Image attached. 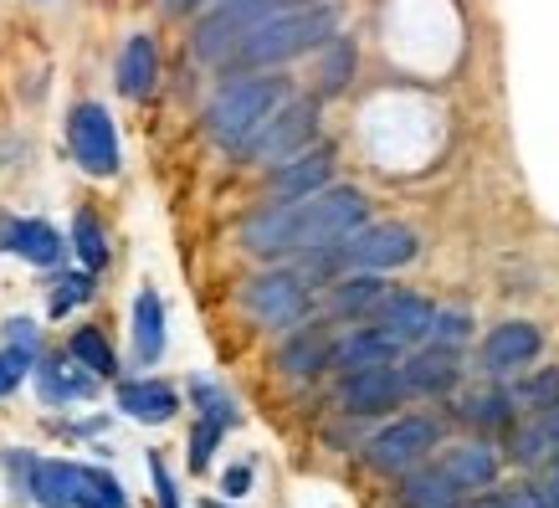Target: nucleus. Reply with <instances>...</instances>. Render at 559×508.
Here are the masks:
<instances>
[{"label": "nucleus", "instance_id": "obj_1", "mask_svg": "<svg viewBox=\"0 0 559 508\" xmlns=\"http://www.w3.org/2000/svg\"><path fill=\"white\" fill-rule=\"evenodd\" d=\"M370 221V201L355 186H323L304 201H277L241 226V247L257 257H304L334 247Z\"/></svg>", "mask_w": 559, "mask_h": 508}, {"label": "nucleus", "instance_id": "obj_2", "mask_svg": "<svg viewBox=\"0 0 559 508\" xmlns=\"http://www.w3.org/2000/svg\"><path fill=\"white\" fill-rule=\"evenodd\" d=\"M340 36V11L334 5H288L277 16L257 21L237 47L221 57V72H262L277 62H293L304 51H319Z\"/></svg>", "mask_w": 559, "mask_h": 508}, {"label": "nucleus", "instance_id": "obj_3", "mask_svg": "<svg viewBox=\"0 0 559 508\" xmlns=\"http://www.w3.org/2000/svg\"><path fill=\"white\" fill-rule=\"evenodd\" d=\"M283 98H288L283 78H237V83H226L216 98L205 103V134L226 144V150H237Z\"/></svg>", "mask_w": 559, "mask_h": 508}, {"label": "nucleus", "instance_id": "obj_4", "mask_svg": "<svg viewBox=\"0 0 559 508\" xmlns=\"http://www.w3.org/2000/svg\"><path fill=\"white\" fill-rule=\"evenodd\" d=\"M313 134H319V103L308 98H283L277 108H272L267 119L257 123L252 134L237 144L241 160H262V165H277V160H288V154L308 150L313 144Z\"/></svg>", "mask_w": 559, "mask_h": 508}, {"label": "nucleus", "instance_id": "obj_5", "mask_svg": "<svg viewBox=\"0 0 559 508\" xmlns=\"http://www.w3.org/2000/svg\"><path fill=\"white\" fill-rule=\"evenodd\" d=\"M288 5H304V0H216V5H211V16L195 26V57L221 62L241 36L252 32L257 21L277 16V11H288Z\"/></svg>", "mask_w": 559, "mask_h": 508}, {"label": "nucleus", "instance_id": "obj_6", "mask_svg": "<svg viewBox=\"0 0 559 508\" xmlns=\"http://www.w3.org/2000/svg\"><path fill=\"white\" fill-rule=\"evenodd\" d=\"M421 252V241H416V232L411 226H401V221H365L359 232H349V237L340 241V262L355 272H390V268H406L411 257Z\"/></svg>", "mask_w": 559, "mask_h": 508}, {"label": "nucleus", "instance_id": "obj_7", "mask_svg": "<svg viewBox=\"0 0 559 508\" xmlns=\"http://www.w3.org/2000/svg\"><path fill=\"white\" fill-rule=\"evenodd\" d=\"M247 308H252V319H262L267 329H298V323L313 314V293L298 272H262L247 283Z\"/></svg>", "mask_w": 559, "mask_h": 508}, {"label": "nucleus", "instance_id": "obj_8", "mask_svg": "<svg viewBox=\"0 0 559 508\" xmlns=\"http://www.w3.org/2000/svg\"><path fill=\"white\" fill-rule=\"evenodd\" d=\"M68 139H72V154H78V165L87 175H119V134H114V119H108V108L103 103H78L68 119Z\"/></svg>", "mask_w": 559, "mask_h": 508}, {"label": "nucleus", "instance_id": "obj_9", "mask_svg": "<svg viewBox=\"0 0 559 508\" xmlns=\"http://www.w3.org/2000/svg\"><path fill=\"white\" fill-rule=\"evenodd\" d=\"M441 441V426L426 416H406V422H390L380 437L370 441V468L374 473H411L431 458V447Z\"/></svg>", "mask_w": 559, "mask_h": 508}, {"label": "nucleus", "instance_id": "obj_10", "mask_svg": "<svg viewBox=\"0 0 559 508\" xmlns=\"http://www.w3.org/2000/svg\"><path fill=\"white\" fill-rule=\"evenodd\" d=\"M329 180H334V150L313 144V150H298L288 160H277L267 186H272V201H304V196L323 190Z\"/></svg>", "mask_w": 559, "mask_h": 508}, {"label": "nucleus", "instance_id": "obj_11", "mask_svg": "<svg viewBox=\"0 0 559 508\" xmlns=\"http://www.w3.org/2000/svg\"><path fill=\"white\" fill-rule=\"evenodd\" d=\"M401 395H406L401 365H370V370H349V375H344V386H340L344 411H355V416H374V411L401 406Z\"/></svg>", "mask_w": 559, "mask_h": 508}, {"label": "nucleus", "instance_id": "obj_12", "mask_svg": "<svg viewBox=\"0 0 559 508\" xmlns=\"http://www.w3.org/2000/svg\"><path fill=\"white\" fill-rule=\"evenodd\" d=\"M374 323L385 329L390 339H401V344H416V339H431V319H437V308L426 304L421 293H406V288H395V293H380V304L370 308Z\"/></svg>", "mask_w": 559, "mask_h": 508}, {"label": "nucleus", "instance_id": "obj_13", "mask_svg": "<svg viewBox=\"0 0 559 508\" xmlns=\"http://www.w3.org/2000/svg\"><path fill=\"white\" fill-rule=\"evenodd\" d=\"M544 350V334L534 323L513 319V323H498L483 344V359H488V370H519V365H534Z\"/></svg>", "mask_w": 559, "mask_h": 508}, {"label": "nucleus", "instance_id": "obj_14", "mask_svg": "<svg viewBox=\"0 0 559 508\" xmlns=\"http://www.w3.org/2000/svg\"><path fill=\"white\" fill-rule=\"evenodd\" d=\"M401 339H390L380 323H370V329H355V334L334 339V365H340L344 375L349 370H370V365H395L401 359Z\"/></svg>", "mask_w": 559, "mask_h": 508}, {"label": "nucleus", "instance_id": "obj_15", "mask_svg": "<svg viewBox=\"0 0 559 508\" xmlns=\"http://www.w3.org/2000/svg\"><path fill=\"white\" fill-rule=\"evenodd\" d=\"M457 375H462V365L452 344H431V350H421V355H411L401 365V380L416 395H447V390L457 386Z\"/></svg>", "mask_w": 559, "mask_h": 508}, {"label": "nucleus", "instance_id": "obj_16", "mask_svg": "<svg viewBox=\"0 0 559 508\" xmlns=\"http://www.w3.org/2000/svg\"><path fill=\"white\" fill-rule=\"evenodd\" d=\"M26 473H32L26 488H32V498L41 508H78V498H83V468L78 462L51 458V462H32Z\"/></svg>", "mask_w": 559, "mask_h": 508}, {"label": "nucleus", "instance_id": "obj_17", "mask_svg": "<svg viewBox=\"0 0 559 508\" xmlns=\"http://www.w3.org/2000/svg\"><path fill=\"white\" fill-rule=\"evenodd\" d=\"M0 252L26 257L32 268H57L62 262V237L47 221H5L0 226Z\"/></svg>", "mask_w": 559, "mask_h": 508}, {"label": "nucleus", "instance_id": "obj_18", "mask_svg": "<svg viewBox=\"0 0 559 508\" xmlns=\"http://www.w3.org/2000/svg\"><path fill=\"white\" fill-rule=\"evenodd\" d=\"M119 411L144 426H165V422H175V411H180V390L165 386V380H123Z\"/></svg>", "mask_w": 559, "mask_h": 508}, {"label": "nucleus", "instance_id": "obj_19", "mask_svg": "<svg viewBox=\"0 0 559 508\" xmlns=\"http://www.w3.org/2000/svg\"><path fill=\"white\" fill-rule=\"evenodd\" d=\"M283 370L288 375H319L334 365V334H329V323H304L298 334L283 344Z\"/></svg>", "mask_w": 559, "mask_h": 508}, {"label": "nucleus", "instance_id": "obj_20", "mask_svg": "<svg viewBox=\"0 0 559 508\" xmlns=\"http://www.w3.org/2000/svg\"><path fill=\"white\" fill-rule=\"evenodd\" d=\"M93 380L78 359H41L36 365V386H41V401L47 406H68V401H87L93 395Z\"/></svg>", "mask_w": 559, "mask_h": 508}, {"label": "nucleus", "instance_id": "obj_21", "mask_svg": "<svg viewBox=\"0 0 559 508\" xmlns=\"http://www.w3.org/2000/svg\"><path fill=\"white\" fill-rule=\"evenodd\" d=\"M159 78V51L150 36H129L119 51V93L123 98H144Z\"/></svg>", "mask_w": 559, "mask_h": 508}, {"label": "nucleus", "instance_id": "obj_22", "mask_svg": "<svg viewBox=\"0 0 559 508\" xmlns=\"http://www.w3.org/2000/svg\"><path fill=\"white\" fill-rule=\"evenodd\" d=\"M462 488L447 477V468H411L406 488H401V504L406 508H457Z\"/></svg>", "mask_w": 559, "mask_h": 508}, {"label": "nucleus", "instance_id": "obj_23", "mask_svg": "<svg viewBox=\"0 0 559 508\" xmlns=\"http://www.w3.org/2000/svg\"><path fill=\"white\" fill-rule=\"evenodd\" d=\"M447 477L457 483V488H492V477H498V458H492V447L483 441H467V447H452L447 458H441Z\"/></svg>", "mask_w": 559, "mask_h": 508}, {"label": "nucleus", "instance_id": "obj_24", "mask_svg": "<svg viewBox=\"0 0 559 508\" xmlns=\"http://www.w3.org/2000/svg\"><path fill=\"white\" fill-rule=\"evenodd\" d=\"M134 350L144 365L165 355V304H159V293L144 288L134 298Z\"/></svg>", "mask_w": 559, "mask_h": 508}, {"label": "nucleus", "instance_id": "obj_25", "mask_svg": "<svg viewBox=\"0 0 559 508\" xmlns=\"http://www.w3.org/2000/svg\"><path fill=\"white\" fill-rule=\"evenodd\" d=\"M380 293H385V283L374 277V272H355V277H340L334 283V293H329V308L334 314H370L374 304H380Z\"/></svg>", "mask_w": 559, "mask_h": 508}, {"label": "nucleus", "instance_id": "obj_26", "mask_svg": "<svg viewBox=\"0 0 559 508\" xmlns=\"http://www.w3.org/2000/svg\"><path fill=\"white\" fill-rule=\"evenodd\" d=\"M68 355L78 359L87 375H114V370H119V359H114V344H108L98 329H78V334H72V344H68Z\"/></svg>", "mask_w": 559, "mask_h": 508}, {"label": "nucleus", "instance_id": "obj_27", "mask_svg": "<svg viewBox=\"0 0 559 508\" xmlns=\"http://www.w3.org/2000/svg\"><path fill=\"white\" fill-rule=\"evenodd\" d=\"M72 247H78L87 272H98L103 262H108V241H103V226L93 211H78V216H72Z\"/></svg>", "mask_w": 559, "mask_h": 508}, {"label": "nucleus", "instance_id": "obj_28", "mask_svg": "<svg viewBox=\"0 0 559 508\" xmlns=\"http://www.w3.org/2000/svg\"><path fill=\"white\" fill-rule=\"evenodd\" d=\"M349 72H355V42H344V36H334L329 42V57H323V93H340L344 83H349Z\"/></svg>", "mask_w": 559, "mask_h": 508}, {"label": "nucleus", "instance_id": "obj_29", "mask_svg": "<svg viewBox=\"0 0 559 508\" xmlns=\"http://www.w3.org/2000/svg\"><path fill=\"white\" fill-rule=\"evenodd\" d=\"M36 365V355L32 350H16V344H5L0 350V395H11V390L26 380V370Z\"/></svg>", "mask_w": 559, "mask_h": 508}, {"label": "nucleus", "instance_id": "obj_30", "mask_svg": "<svg viewBox=\"0 0 559 508\" xmlns=\"http://www.w3.org/2000/svg\"><path fill=\"white\" fill-rule=\"evenodd\" d=\"M221 432H226V422H216V416H201V422H195V437H190V468H195V473L211 462Z\"/></svg>", "mask_w": 559, "mask_h": 508}, {"label": "nucleus", "instance_id": "obj_31", "mask_svg": "<svg viewBox=\"0 0 559 508\" xmlns=\"http://www.w3.org/2000/svg\"><path fill=\"white\" fill-rule=\"evenodd\" d=\"M83 477H87V493H93L103 508H129V493L119 488V477L114 473H103V468H83Z\"/></svg>", "mask_w": 559, "mask_h": 508}, {"label": "nucleus", "instance_id": "obj_32", "mask_svg": "<svg viewBox=\"0 0 559 508\" xmlns=\"http://www.w3.org/2000/svg\"><path fill=\"white\" fill-rule=\"evenodd\" d=\"M87 293H93V272H68V277H62V288L51 293V314H68V308H78L87 298Z\"/></svg>", "mask_w": 559, "mask_h": 508}, {"label": "nucleus", "instance_id": "obj_33", "mask_svg": "<svg viewBox=\"0 0 559 508\" xmlns=\"http://www.w3.org/2000/svg\"><path fill=\"white\" fill-rule=\"evenodd\" d=\"M519 395H524L534 411H555L559 406V370H539Z\"/></svg>", "mask_w": 559, "mask_h": 508}, {"label": "nucleus", "instance_id": "obj_34", "mask_svg": "<svg viewBox=\"0 0 559 508\" xmlns=\"http://www.w3.org/2000/svg\"><path fill=\"white\" fill-rule=\"evenodd\" d=\"M473 334V319L467 314H457V308H447L441 314L437 308V319H431V344H457V339Z\"/></svg>", "mask_w": 559, "mask_h": 508}, {"label": "nucleus", "instance_id": "obj_35", "mask_svg": "<svg viewBox=\"0 0 559 508\" xmlns=\"http://www.w3.org/2000/svg\"><path fill=\"white\" fill-rule=\"evenodd\" d=\"M150 477H154V493H159V508H180V488H175L170 468L159 458H150Z\"/></svg>", "mask_w": 559, "mask_h": 508}, {"label": "nucleus", "instance_id": "obj_36", "mask_svg": "<svg viewBox=\"0 0 559 508\" xmlns=\"http://www.w3.org/2000/svg\"><path fill=\"white\" fill-rule=\"evenodd\" d=\"M5 344H16V350H32L36 355V323L32 319H11L5 323Z\"/></svg>", "mask_w": 559, "mask_h": 508}, {"label": "nucleus", "instance_id": "obj_37", "mask_svg": "<svg viewBox=\"0 0 559 508\" xmlns=\"http://www.w3.org/2000/svg\"><path fill=\"white\" fill-rule=\"evenodd\" d=\"M509 395H483V401H477V406H467V416H477V422H503V416H509Z\"/></svg>", "mask_w": 559, "mask_h": 508}, {"label": "nucleus", "instance_id": "obj_38", "mask_svg": "<svg viewBox=\"0 0 559 508\" xmlns=\"http://www.w3.org/2000/svg\"><path fill=\"white\" fill-rule=\"evenodd\" d=\"M221 488H226V498H247V488H252V468H247V462H237L231 473L221 477Z\"/></svg>", "mask_w": 559, "mask_h": 508}, {"label": "nucleus", "instance_id": "obj_39", "mask_svg": "<svg viewBox=\"0 0 559 508\" xmlns=\"http://www.w3.org/2000/svg\"><path fill=\"white\" fill-rule=\"evenodd\" d=\"M528 498H534L539 508H559V462L549 468V477H544V483H539L534 493H528Z\"/></svg>", "mask_w": 559, "mask_h": 508}, {"label": "nucleus", "instance_id": "obj_40", "mask_svg": "<svg viewBox=\"0 0 559 508\" xmlns=\"http://www.w3.org/2000/svg\"><path fill=\"white\" fill-rule=\"evenodd\" d=\"M170 16H190V11H201V5H211V0H159Z\"/></svg>", "mask_w": 559, "mask_h": 508}, {"label": "nucleus", "instance_id": "obj_41", "mask_svg": "<svg viewBox=\"0 0 559 508\" xmlns=\"http://www.w3.org/2000/svg\"><path fill=\"white\" fill-rule=\"evenodd\" d=\"M304 5H313V0H304Z\"/></svg>", "mask_w": 559, "mask_h": 508}]
</instances>
